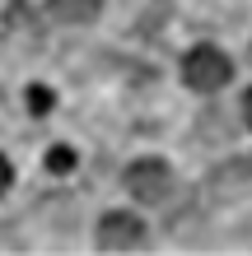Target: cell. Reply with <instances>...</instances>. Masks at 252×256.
<instances>
[{"instance_id":"1","label":"cell","mask_w":252,"mask_h":256,"mask_svg":"<svg viewBox=\"0 0 252 256\" xmlns=\"http://www.w3.org/2000/svg\"><path fill=\"white\" fill-rule=\"evenodd\" d=\"M229 56L219 52V47H191L187 52V61H182V80L196 88V94H215V88H224L229 84Z\"/></svg>"},{"instance_id":"2","label":"cell","mask_w":252,"mask_h":256,"mask_svg":"<svg viewBox=\"0 0 252 256\" xmlns=\"http://www.w3.org/2000/svg\"><path fill=\"white\" fill-rule=\"evenodd\" d=\"M126 191L145 205H164V196L173 191V172L164 158H136L126 168Z\"/></svg>"},{"instance_id":"3","label":"cell","mask_w":252,"mask_h":256,"mask_svg":"<svg viewBox=\"0 0 252 256\" xmlns=\"http://www.w3.org/2000/svg\"><path fill=\"white\" fill-rule=\"evenodd\" d=\"M140 242H145V224L136 214H103V224H98L103 252H136Z\"/></svg>"},{"instance_id":"4","label":"cell","mask_w":252,"mask_h":256,"mask_svg":"<svg viewBox=\"0 0 252 256\" xmlns=\"http://www.w3.org/2000/svg\"><path fill=\"white\" fill-rule=\"evenodd\" d=\"M98 10H103V0H52V14L66 24H89V19H98Z\"/></svg>"},{"instance_id":"5","label":"cell","mask_w":252,"mask_h":256,"mask_svg":"<svg viewBox=\"0 0 252 256\" xmlns=\"http://www.w3.org/2000/svg\"><path fill=\"white\" fill-rule=\"evenodd\" d=\"M224 177H238V186H252V158H238V163H224L210 182H224ZM238 186H229V196L238 191Z\"/></svg>"},{"instance_id":"6","label":"cell","mask_w":252,"mask_h":256,"mask_svg":"<svg viewBox=\"0 0 252 256\" xmlns=\"http://www.w3.org/2000/svg\"><path fill=\"white\" fill-rule=\"evenodd\" d=\"M47 168L52 172H70V168H75V154H70V149H52V154H47Z\"/></svg>"},{"instance_id":"7","label":"cell","mask_w":252,"mask_h":256,"mask_svg":"<svg viewBox=\"0 0 252 256\" xmlns=\"http://www.w3.org/2000/svg\"><path fill=\"white\" fill-rule=\"evenodd\" d=\"M28 108H33V112H47L52 108V94L42 84H33V88H28Z\"/></svg>"},{"instance_id":"8","label":"cell","mask_w":252,"mask_h":256,"mask_svg":"<svg viewBox=\"0 0 252 256\" xmlns=\"http://www.w3.org/2000/svg\"><path fill=\"white\" fill-rule=\"evenodd\" d=\"M10 182H14V168H10V158H5V154H0V196H5V191H10Z\"/></svg>"},{"instance_id":"9","label":"cell","mask_w":252,"mask_h":256,"mask_svg":"<svg viewBox=\"0 0 252 256\" xmlns=\"http://www.w3.org/2000/svg\"><path fill=\"white\" fill-rule=\"evenodd\" d=\"M243 122L252 126V88H247V94H243Z\"/></svg>"}]
</instances>
